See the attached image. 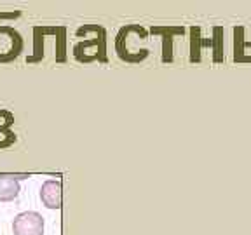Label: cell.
Listing matches in <instances>:
<instances>
[{
	"mask_svg": "<svg viewBox=\"0 0 251 235\" xmlns=\"http://www.w3.org/2000/svg\"><path fill=\"white\" fill-rule=\"evenodd\" d=\"M12 124H14V115L9 110L0 108V150L12 146L18 140L11 129Z\"/></svg>",
	"mask_w": 251,
	"mask_h": 235,
	"instance_id": "cell-4",
	"label": "cell"
},
{
	"mask_svg": "<svg viewBox=\"0 0 251 235\" xmlns=\"http://www.w3.org/2000/svg\"><path fill=\"white\" fill-rule=\"evenodd\" d=\"M20 195V181L14 174H0V202H11Z\"/></svg>",
	"mask_w": 251,
	"mask_h": 235,
	"instance_id": "cell-5",
	"label": "cell"
},
{
	"mask_svg": "<svg viewBox=\"0 0 251 235\" xmlns=\"http://www.w3.org/2000/svg\"><path fill=\"white\" fill-rule=\"evenodd\" d=\"M25 40L12 26H0V63H11L23 52Z\"/></svg>",
	"mask_w": 251,
	"mask_h": 235,
	"instance_id": "cell-1",
	"label": "cell"
},
{
	"mask_svg": "<svg viewBox=\"0 0 251 235\" xmlns=\"http://www.w3.org/2000/svg\"><path fill=\"white\" fill-rule=\"evenodd\" d=\"M40 200L46 208L59 209L61 208V181L47 180L40 188Z\"/></svg>",
	"mask_w": 251,
	"mask_h": 235,
	"instance_id": "cell-3",
	"label": "cell"
},
{
	"mask_svg": "<svg viewBox=\"0 0 251 235\" xmlns=\"http://www.w3.org/2000/svg\"><path fill=\"white\" fill-rule=\"evenodd\" d=\"M14 235H44V218L37 211L20 212L12 221Z\"/></svg>",
	"mask_w": 251,
	"mask_h": 235,
	"instance_id": "cell-2",
	"label": "cell"
},
{
	"mask_svg": "<svg viewBox=\"0 0 251 235\" xmlns=\"http://www.w3.org/2000/svg\"><path fill=\"white\" fill-rule=\"evenodd\" d=\"M224 33V28L215 26V61L220 63L224 61V37H220Z\"/></svg>",
	"mask_w": 251,
	"mask_h": 235,
	"instance_id": "cell-6",
	"label": "cell"
}]
</instances>
